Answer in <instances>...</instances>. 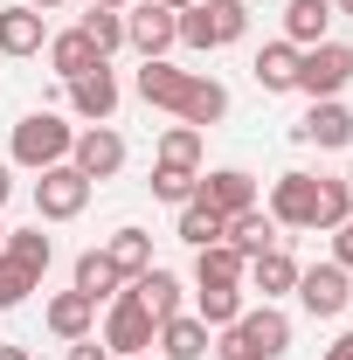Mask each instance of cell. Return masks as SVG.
Instances as JSON below:
<instances>
[{
	"instance_id": "6da1fadb",
	"label": "cell",
	"mask_w": 353,
	"mask_h": 360,
	"mask_svg": "<svg viewBox=\"0 0 353 360\" xmlns=\"http://www.w3.org/2000/svg\"><path fill=\"white\" fill-rule=\"evenodd\" d=\"M284 347H291V319L277 312V305H243V319L236 326H222V340L208 347L215 360H284Z\"/></svg>"
},
{
	"instance_id": "7a4b0ae2",
	"label": "cell",
	"mask_w": 353,
	"mask_h": 360,
	"mask_svg": "<svg viewBox=\"0 0 353 360\" xmlns=\"http://www.w3.org/2000/svg\"><path fill=\"white\" fill-rule=\"evenodd\" d=\"M250 35V7L243 0H194L180 7V42L187 49H229Z\"/></svg>"
},
{
	"instance_id": "3957f363",
	"label": "cell",
	"mask_w": 353,
	"mask_h": 360,
	"mask_svg": "<svg viewBox=\"0 0 353 360\" xmlns=\"http://www.w3.org/2000/svg\"><path fill=\"white\" fill-rule=\"evenodd\" d=\"M70 146H77V132H70L56 111H28V118L14 125V146H7V153H14V167H35V174H42V167H63V160H70Z\"/></svg>"
},
{
	"instance_id": "277c9868",
	"label": "cell",
	"mask_w": 353,
	"mask_h": 360,
	"mask_svg": "<svg viewBox=\"0 0 353 360\" xmlns=\"http://www.w3.org/2000/svg\"><path fill=\"white\" fill-rule=\"evenodd\" d=\"M347 84H353V49L347 42H312V49H298V90H305L312 104H319V97H340Z\"/></svg>"
},
{
	"instance_id": "5b68a950",
	"label": "cell",
	"mask_w": 353,
	"mask_h": 360,
	"mask_svg": "<svg viewBox=\"0 0 353 360\" xmlns=\"http://www.w3.org/2000/svg\"><path fill=\"white\" fill-rule=\"evenodd\" d=\"M298 305H305L312 319H340L353 305V270H340V264H312V270H298Z\"/></svg>"
},
{
	"instance_id": "8992f818",
	"label": "cell",
	"mask_w": 353,
	"mask_h": 360,
	"mask_svg": "<svg viewBox=\"0 0 353 360\" xmlns=\"http://www.w3.org/2000/svg\"><path fill=\"white\" fill-rule=\"evenodd\" d=\"M153 333H160V319L146 312L132 291H118V298H111V319H104V347L125 354V360H139L146 347H153Z\"/></svg>"
},
{
	"instance_id": "52a82bcc",
	"label": "cell",
	"mask_w": 353,
	"mask_h": 360,
	"mask_svg": "<svg viewBox=\"0 0 353 360\" xmlns=\"http://www.w3.org/2000/svg\"><path fill=\"white\" fill-rule=\"evenodd\" d=\"M90 201V180L63 160V167H42V180H35V215L42 222H70V215H84Z\"/></svg>"
},
{
	"instance_id": "ba28073f",
	"label": "cell",
	"mask_w": 353,
	"mask_h": 360,
	"mask_svg": "<svg viewBox=\"0 0 353 360\" xmlns=\"http://www.w3.org/2000/svg\"><path fill=\"white\" fill-rule=\"evenodd\" d=\"M125 42L153 63V56H167V49L180 42V14L174 7H160V0H139V7H125Z\"/></svg>"
},
{
	"instance_id": "9c48e42d",
	"label": "cell",
	"mask_w": 353,
	"mask_h": 360,
	"mask_svg": "<svg viewBox=\"0 0 353 360\" xmlns=\"http://www.w3.org/2000/svg\"><path fill=\"white\" fill-rule=\"evenodd\" d=\"M270 222L319 229V174H277V187H270Z\"/></svg>"
},
{
	"instance_id": "30bf717a",
	"label": "cell",
	"mask_w": 353,
	"mask_h": 360,
	"mask_svg": "<svg viewBox=\"0 0 353 360\" xmlns=\"http://www.w3.org/2000/svg\"><path fill=\"white\" fill-rule=\"evenodd\" d=\"M70 167L97 187V180H111L118 167H125V139L111 132V125H90V132H77V146H70Z\"/></svg>"
},
{
	"instance_id": "8fae6325",
	"label": "cell",
	"mask_w": 353,
	"mask_h": 360,
	"mask_svg": "<svg viewBox=\"0 0 353 360\" xmlns=\"http://www.w3.org/2000/svg\"><path fill=\"white\" fill-rule=\"evenodd\" d=\"M194 77H201V70H174L167 56H153V63L139 70V97L180 118V111H187V97H194Z\"/></svg>"
},
{
	"instance_id": "7c38bea8",
	"label": "cell",
	"mask_w": 353,
	"mask_h": 360,
	"mask_svg": "<svg viewBox=\"0 0 353 360\" xmlns=\"http://www.w3.org/2000/svg\"><path fill=\"white\" fill-rule=\"evenodd\" d=\"M291 139H298V146H353V111L340 97H319L305 118L291 125Z\"/></svg>"
},
{
	"instance_id": "4fadbf2b",
	"label": "cell",
	"mask_w": 353,
	"mask_h": 360,
	"mask_svg": "<svg viewBox=\"0 0 353 360\" xmlns=\"http://www.w3.org/2000/svg\"><path fill=\"white\" fill-rule=\"evenodd\" d=\"M70 104H77V118H90V125H111V111H118V77H111V63L70 77Z\"/></svg>"
},
{
	"instance_id": "5bb4252c",
	"label": "cell",
	"mask_w": 353,
	"mask_h": 360,
	"mask_svg": "<svg viewBox=\"0 0 353 360\" xmlns=\"http://www.w3.org/2000/svg\"><path fill=\"white\" fill-rule=\"evenodd\" d=\"M194 201H208L215 215H243V208H257V180L243 174V167H222L194 187Z\"/></svg>"
},
{
	"instance_id": "9a60e30c",
	"label": "cell",
	"mask_w": 353,
	"mask_h": 360,
	"mask_svg": "<svg viewBox=\"0 0 353 360\" xmlns=\"http://www.w3.org/2000/svg\"><path fill=\"white\" fill-rule=\"evenodd\" d=\"M291 284H298V264H291V250H284V243L264 250V257H250V270H243V291H257L264 305H270V298H284Z\"/></svg>"
},
{
	"instance_id": "2e32d148",
	"label": "cell",
	"mask_w": 353,
	"mask_h": 360,
	"mask_svg": "<svg viewBox=\"0 0 353 360\" xmlns=\"http://www.w3.org/2000/svg\"><path fill=\"white\" fill-rule=\"evenodd\" d=\"M49 28H42V7H0V56H42Z\"/></svg>"
},
{
	"instance_id": "e0dca14e",
	"label": "cell",
	"mask_w": 353,
	"mask_h": 360,
	"mask_svg": "<svg viewBox=\"0 0 353 360\" xmlns=\"http://www.w3.org/2000/svg\"><path fill=\"white\" fill-rule=\"evenodd\" d=\"M153 347H160V360H201L208 354V326H201L194 312H174V319H160Z\"/></svg>"
},
{
	"instance_id": "ac0fdd59",
	"label": "cell",
	"mask_w": 353,
	"mask_h": 360,
	"mask_svg": "<svg viewBox=\"0 0 353 360\" xmlns=\"http://www.w3.org/2000/svg\"><path fill=\"white\" fill-rule=\"evenodd\" d=\"M333 0H291L284 7V42L291 49H312V42H333Z\"/></svg>"
},
{
	"instance_id": "d6986e66",
	"label": "cell",
	"mask_w": 353,
	"mask_h": 360,
	"mask_svg": "<svg viewBox=\"0 0 353 360\" xmlns=\"http://www.w3.org/2000/svg\"><path fill=\"white\" fill-rule=\"evenodd\" d=\"M104 56H97V42H90L84 28H63V35H49V70L70 84V77H84V70H97Z\"/></svg>"
},
{
	"instance_id": "ffe728a7",
	"label": "cell",
	"mask_w": 353,
	"mask_h": 360,
	"mask_svg": "<svg viewBox=\"0 0 353 360\" xmlns=\"http://www.w3.org/2000/svg\"><path fill=\"white\" fill-rule=\"evenodd\" d=\"M222 243H229L236 257H264V250H277V222H270L264 208H243V215H229Z\"/></svg>"
},
{
	"instance_id": "44dd1931",
	"label": "cell",
	"mask_w": 353,
	"mask_h": 360,
	"mask_svg": "<svg viewBox=\"0 0 353 360\" xmlns=\"http://www.w3.org/2000/svg\"><path fill=\"white\" fill-rule=\"evenodd\" d=\"M132 298H139L153 319H174V312H180V277L153 264V270H139V277H132Z\"/></svg>"
},
{
	"instance_id": "7402d4cb",
	"label": "cell",
	"mask_w": 353,
	"mask_h": 360,
	"mask_svg": "<svg viewBox=\"0 0 353 360\" xmlns=\"http://www.w3.org/2000/svg\"><path fill=\"white\" fill-rule=\"evenodd\" d=\"M90 319H97V305H90L84 291H56L49 298V333L56 340H90Z\"/></svg>"
},
{
	"instance_id": "603a6c76",
	"label": "cell",
	"mask_w": 353,
	"mask_h": 360,
	"mask_svg": "<svg viewBox=\"0 0 353 360\" xmlns=\"http://www.w3.org/2000/svg\"><path fill=\"white\" fill-rule=\"evenodd\" d=\"M250 77H257L264 90H298V49L291 42H264L257 63H250Z\"/></svg>"
},
{
	"instance_id": "cb8c5ba5",
	"label": "cell",
	"mask_w": 353,
	"mask_h": 360,
	"mask_svg": "<svg viewBox=\"0 0 353 360\" xmlns=\"http://www.w3.org/2000/svg\"><path fill=\"white\" fill-rule=\"evenodd\" d=\"M0 257H14V264H21L35 284H42L49 264H56V243H49L42 229H7V250H0Z\"/></svg>"
},
{
	"instance_id": "d4e9b609",
	"label": "cell",
	"mask_w": 353,
	"mask_h": 360,
	"mask_svg": "<svg viewBox=\"0 0 353 360\" xmlns=\"http://www.w3.org/2000/svg\"><path fill=\"white\" fill-rule=\"evenodd\" d=\"M104 257H111V270L132 284L139 270H153V236H146V229H118V236L104 243Z\"/></svg>"
},
{
	"instance_id": "484cf974",
	"label": "cell",
	"mask_w": 353,
	"mask_h": 360,
	"mask_svg": "<svg viewBox=\"0 0 353 360\" xmlns=\"http://www.w3.org/2000/svg\"><path fill=\"white\" fill-rule=\"evenodd\" d=\"M194 319H201V326H236V319H243V284H201V291H194Z\"/></svg>"
},
{
	"instance_id": "4316f807",
	"label": "cell",
	"mask_w": 353,
	"mask_h": 360,
	"mask_svg": "<svg viewBox=\"0 0 353 360\" xmlns=\"http://www.w3.org/2000/svg\"><path fill=\"white\" fill-rule=\"evenodd\" d=\"M243 270H250V257H236L229 243L194 250V284H243Z\"/></svg>"
},
{
	"instance_id": "83f0119b",
	"label": "cell",
	"mask_w": 353,
	"mask_h": 360,
	"mask_svg": "<svg viewBox=\"0 0 353 360\" xmlns=\"http://www.w3.org/2000/svg\"><path fill=\"white\" fill-rule=\"evenodd\" d=\"M118 284H125V277L111 270L104 250H84V257H77V291H84L90 305H97V298H118Z\"/></svg>"
},
{
	"instance_id": "f1b7e54d",
	"label": "cell",
	"mask_w": 353,
	"mask_h": 360,
	"mask_svg": "<svg viewBox=\"0 0 353 360\" xmlns=\"http://www.w3.org/2000/svg\"><path fill=\"white\" fill-rule=\"evenodd\" d=\"M215 118H229V90L215 84V77H194V97H187V111H180V125H215Z\"/></svg>"
},
{
	"instance_id": "f546056e",
	"label": "cell",
	"mask_w": 353,
	"mask_h": 360,
	"mask_svg": "<svg viewBox=\"0 0 353 360\" xmlns=\"http://www.w3.org/2000/svg\"><path fill=\"white\" fill-rule=\"evenodd\" d=\"M222 229H229V215H215L208 201H187V208H180V243H194V250L222 243Z\"/></svg>"
},
{
	"instance_id": "4dcf8cb0",
	"label": "cell",
	"mask_w": 353,
	"mask_h": 360,
	"mask_svg": "<svg viewBox=\"0 0 353 360\" xmlns=\"http://www.w3.org/2000/svg\"><path fill=\"white\" fill-rule=\"evenodd\" d=\"M160 167L201 174V132H194V125H167V132H160Z\"/></svg>"
},
{
	"instance_id": "1f68e13d",
	"label": "cell",
	"mask_w": 353,
	"mask_h": 360,
	"mask_svg": "<svg viewBox=\"0 0 353 360\" xmlns=\"http://www.w3.org/2000/svg\"><path fill=\"white\" fill-rule=\"evenodd\" d=\"M84 35L97 42V56L125 49V14H111V7H90V14H84Z\"/></svg>"
},
{
	"instance_id": "d6a6232c",
	"label": "cell",
	"mask_w": 353,
	"mask_h": 360,
	"mask_svg": "<svg viewBox=\"0 0 353 360\" xmlns=\"http://www.w3.org/2000/svg\"><path fill=\"white\" fill-rule=\"evenodd\" d=\"M194 187H201V174H187V167H153V194H160V201H174V208L194 201Z\"/></svg>"
},
{
	"instance_id": "836d02e7",
	"label": "cell",
	"mask_w": 353,
	"mask_h": 360,
	"mask_svg": "<svg viewBox=\"0 0 353 360\" xmlns=\"http://www.w3.org/2000/svg\"><path fill=\"white\" fill-rule=\"evenodd\" d=\"M353 215V194H347V180H319V229H340Z\"/></svg>"
},
{
	"instance_id": "e575fe53",
	"label": "cell",
	"mask_w": 353,
	"mask_h": 360,
	"mask_svg": "<svg viewBox=\"0 0 353 360\" xmlns=\"http://www.w3.org/2000/svg\"><path fill=\"white\" fill-rule=\"evenodd\" d=\"M35 291H42V284H35L28 270L14 264V257H0V312H7V305H21V298H35Z\"/></svg>"
},
{
	"instance_id": "d590c367",
	"label": "cell",
	"mask_w": 353,
	"mask_h": 360,
	"mask_svg": "<svg viewBox=\"0 0 353 360\" xmlns=\"http://www.w3.org/2000/svg\"><path fill=\"white\" fill-rule=\"evenodd\" d=\"M333 264H340V270H353V215L333 229Z\"/></svg>"
},
{
	"instance_id": "8d00e7d4",
	"label": "cell",
	"mask_w": 353,
	"mask_h": 360,
	"mask_svg": "<svg viewBox=\"0 0 353 360\" xmlns=\"http://www.w3.org/2000/svg\"><path fill=\"white\" fill-rule=\"evenodd\" d=\"M70 360H111L104 340H70Z\"/></svg>"
},
{
	"instance_id": "74e56055",
	"label": "cell",
	"mask_w": 353,
	"mask_h": 360,
	"mask_svg": "<svg viewBox=\"0 0 353 360\" xmlns=\"http://www.w3.org/2000/svg\"><path fill=\"white\" fill-rule=\"evenodd\" d=\"M326 360H353V333H340V340L326 347Z\"/></svg>"
},
{
	"instance_id": "f35d334b",
	"label": "cell",
	"mask_w": 353,
	"mask_h": 360,
	"mask_svg": "<svg viewBox=\"0 0 353 360\" xmlns=\"http://www.w3.org/2000/svg\"><path fill=\"white\" fill-rule=\"evenodd\" d=\"M7 194H14V174H7V167H0V208H7Z\"/></svg>"
},
{
	"instance_id": "ab89813d",
	"label": "cell",
	"mask_w": 353,
	"mask_h": 360,
	"mask_svg": "<svg viewBox=\"0 0 353 360\" xmlns=\"http://www.w3.org/2000/svg\"><path fill=\"white\" fill-rule=\"evenodd\" d=\"M0 360H35V354H28V347H0Z\"/></svg>"
},
{
	"instance_id": "60d3db41",
	"label": "cell",
	"mask_w": 353,
	"mask_h": 360,
	"mask_svg": "<svg viewBox=\"0 0 353 360\" xmlns=\"http://www.w3.org/2000/svg\"><path fill=\"white\" fill-rule=\"evenodd\" d=\"M90 7H111V14H125V7H132V0H90Z\"/></svg>"
},
{
	"instance_id": "b9f144b4",
	"label": "cell",
	"mask_w": 353,
	"mask_h": 360,
	"mask_svg": "<svg viewBox=\"0 0 353 360\" xmlns=\"http://www.w3.org/2000/svg\"><path fill=\"white\" fill-rule=\"evenodd\" d=\"M28 7H70V0H28Z\"/></svg>"
},
{
	"instance_id": "7bdbcfd3",
	"label": "cell",
	"mask_w": 353,
	"mask_h": 360,
	"mask_svg": "<svg viewBox=\"0 0 353 360\" xmlns=\"http://www.w3.org/2000/svg\"><path fill=\"white\" fill-rule=\"evenodd\" d=\"M333 14H353V0H333Z\"/></svg>"
},
{
	"instance_id": "ee69618b",
	"label": "cell",
	"mask_w": 353,
	"mask_h": 360,
	"mask_svg": "<svg viewBox=\"0 0 353 360\" xmlns=\"http://www.w3.org/2000/svg\"><path fill=\"white\" fill-rule=\"evenodd\" d=\"M160 7H174V14H180V7H194V0H160Z\"/></svg>"
},
{
	"instance_id": "f6af8a7d",
	"label": "cell",
	"mask_w": 353,
	"mask_h": 360,
	"mask_svg": "<svg viewBox=\"0 0 353 360\" xmlns=\"http://www.w3.org/2000/svg\"><path fill=\"white\" fill-rule=\"evenodd\" d=\"M0 250H7V229H0Z\"/></svg>"
},
{
	"instance_id": "bcb514c9",
	"label": "cell",
	"mask_w": 353,
	"mask_h": 360,
	"mask_svg": "<svg viewBox=\"0 0 353 360\" xmlns=\"http://www.w3.org/2000/svg\"><path fill=\"white\" fill-rule=\"evenodd\" d=\"M139 360H160V354H139Z\"/></svg>"
},
{
	"instance_id": "7dc6e473",
	"label": "cell",
	"mask_w": 353,
	"mask_h": 360,
	"mask_svg": "<svg viewBox=\"0 0 353 360\" xmlns=\"http://www.w3.org/2000/svg\"><path fill=\"white\" fill-rule=\"evenodd\" d=\"M347 194H353V174H347Z\"/></svg>"
}]
</instances>
